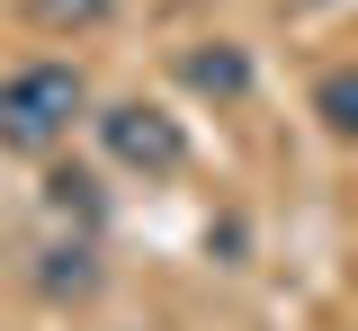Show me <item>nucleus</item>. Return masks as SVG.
Listing matches in <instances>:
<instances>
[{"label":"nucleus","mask_w":358,"mask_h":331,"mask_svg":"<svg viewBox=\"0 0 358 331\" xmlns=\"http://www.w3.org/2000/svg\"><path fill=\"white\" fill-rule=\"evenodd\" d=\"M81 117H90V81L63 54H36L0 81V152H54Z\"/></svg>","instance_id":"obj_1"},{"label":"nucleus","mask_w":358,"mask_h":331,"mask_svg":"<svg viewBox=\"0 0 358 331\" xmlns=\"http://www.w3.org/2000/svg\"><path fill=\"white\" fill-rule=\"evenodd\" d=\"M90 126H99V152L126 161V170H143V179H179L188 170V126L171 108H152V98H108Z\"/></svg>","instance_id":"obj_2"},{"label":"nucleus","mask_w":358,"mask_h":331,"mask_svg":"<svg viewBox=\"0 0 358 331\" xmlns=\"http://www.w3.org/2000/svg\"><path fill=\"white\" fill-rule=\"evenodd\" d=\"M179 81H188L197 98H242L251 90V54L242 45H188L179 54Z\"/></svg>","instance_id":"obj_3"},{"label":"nucleus","mask_w":358,"mask_h":331,"mask_svg":"<svg viewBox=\"0 0 358 331\" xmlns=\"http://www.w3.org/2000/svg\"><path fill=\"white\" fill-rule=\"evenodd\" d=\"M313 117H322V135L358 143V63H341V72L313 81Z\"/></svg>","instance_id":"obj_4"},{"label":"nucleus","mask_w":358,"mask_h":331,"mask_svg":"<svg viewBox=\"0 0 358 331\" xmlns=\"http://www.w3.org/2000/svg\"><path fill=\"white\" fill-rule=\"evenodd\" d=\"M45 206H54V215H72V224H99V179H90V170H54V179H45Z\"/></svg>","instance_id":"obj_5"},{"label":"nucleus","mask_w":358,"mask_h":331,"mask_svg":"<svg viewBox=\"0 0 358 331\" xmlns=\"http://www.w3.org/2000/svg\"><path fill=\"white\" fill-rule=\"evenodd\" d=\"M27 9H36L45 27H99L108 18V0H27Z\"/></svg>","instance_id":"obj_6"}]
</instances>
